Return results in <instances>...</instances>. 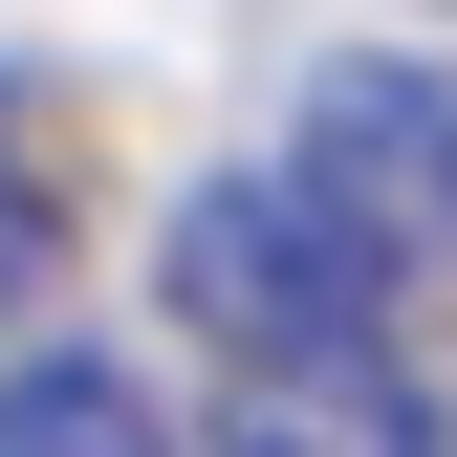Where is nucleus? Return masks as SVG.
I'll use <instances>...</instances> for the list:
<instances>
[{
	"mask_svg": "<svg viewBox=\"0 0 457 457\" xmlns=\"http://www.w3.org/2000/svg\"><path fill=\"white\" fill-rule=\"evenodd\" d=\"M44 262H66V153H44V87L0 66V327H22Z\"/></svg>",
	"mask_w": 457,
	"mask_h": 457,
	"instance_id": "39448f33",
	"label": "nucleus"
},
{
	"mask_svg": "<svg viewBox=\"0 0 457 457\" xmlns=\"http://www.w3.org/2000/svg\"><path fill=\"white\" fill-rule=\"evenodd\" d=\"M0 457H175V436H153V392L109 349H22L0 370Z\"/></svg>",
	"mask_w": 457,
	"mask_h": 457,
	"instance_id": "20e7f679",
	"label": "nucleus"
},
{
	"mask_svg": "<svg viewBox=\"0 0 457 457\" xmlns=\"http://www.w3.org/2000/svg\"><path fill=\"white\" fill-rule=\"evenodd\" d=\"M283 153H305L392 262H457V66H436V44H349V66L305 87Z\"/></svg>",
	"mask_w": 457,
	"mask_h": 457,
	"instance_id": "f03ea898",
	"label": "nucleus"
},
{
	"mask_svg": "<svg viewBox=\"0 0 457 457\" xmlns=\"http://www.w3.org/2000/svg\"><path fill=\"white\" fill-rule=\"evenodd\" d=\"M153 283H175V327H196L218 370H305V349H370V327H392V240L305 175V153H262V175H196Z\"/></svg>",
	"mask_w": 457,
	"mask_h": 457,
	"instance_id": "f257e3e1",
	"label": "nucleus"
},
{
	"mask_svg": "<svg viewBox=\"0 0 457 457\" xmlns=\"http://www.w3.org/2000/svg\"><path fill=\"white\" fill-rule=\"evenodd\" d=\"M218 457H436L392 349H305V370H218Z\"/></svg>",
	"mask_w": 457,
	"mask_h": 457,
	"instance_id": "7ed1b4c3",
	"label": "nucleus"
}]
</instances>
